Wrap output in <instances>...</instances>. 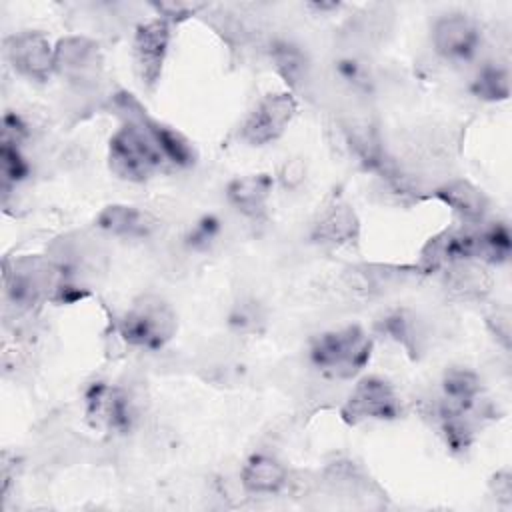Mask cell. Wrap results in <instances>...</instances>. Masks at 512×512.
I'll list each match as a JSON object with an SVG mask.
<instances>
[{
	"mask_svg": "<svg viewBox=\"0 0 512 512\" xmlns=\"http://www.w3.org/2000/svg\"><path fill=\"white\" fill-rule=\"evenodd\" d=\"M116 106L124 122L108 144L110 170L122 180L144 182L168 166V162L148 126L150 116L146 110L130 94H120Z\"/></svg>",
	"mask_w": 512,
	"mask_h": 512,
	"instance_id": "1",
	"label": "cell"
},
{
	"mask_svg": "<svg viewBox=\"0 0 512 512\" xmlns=\"http://www.w3.org/2000/svg\"><path fill=\"white\" fill-rule=\"evenodd\" d=\"M372 338L356 324L326 330L310 342V362L340 380L354 378L370 360Z\"/></svg>",
	"mask_w": 512,
	"mask_h": 512,
	"instance_id": "2",
	"label": "cell"
},
{
	"mask_svg": "<svg viewBox=\"0 0 512 512\" xmlns=\"http://www.w3.org/2000/svg\"><path fill=\"white\" fill-rule=\"evenodd\" d=\"M64 282V270L46 256H20L6 264L4 290L8 302L18 310H32L54 298Z\"/></svg>",
	"mask_w": 512,
	"mask_h": 512,
	"instance_id": "3",
	"label": "cell"
},
{
	"mask_svg": "<svg viewBox=\"0 0 512 512\" xmlns=\"http://www.w3.org/2000/svg\"><path fill=\"white\" fill-rule=\"evenodd\" d=\"M178 322L174 308L160 296H140L122 314L118 332L126 344L160 350L176 334Z\"/></svg>",
	"mask_w": 512,
	"mask_h": 512,
	"instance_id": "4",
	"label": "cell"
},
{
	"mask_svg": "<svg viewBox=\"0 0 512 512\" xmlns=\"http://www.w3.org/2000/svg\"><path fill=\"white\" fill-rule=\"evenodd\" d=\"M298 112L296 98L290 92L264 94L240 124V138L250 146L276 142Z\"/></svg>",
	"mask_w": 512,
	"mask_h": 512,
	"instance_id": "5",
	"label": "cell"
},
{
	"mask_svg": "<svg viewBox=\"0 0 512 512\" xmlns=\"http://www.w3.org/2000/svg\"><path fill=\"white\" fill-rule=\"evenodd\" d=\"M400 396L394 386L380 376H364L352 388L342 406V418L350 424L362 420H394L400 416Z\"/></svg>",
	"mask_w": 512,
	"mask_h": 512,
	"instance_id": "6",
	"label": "cell"
},
{
	"mask_svg": "<svg viewBox=\"0 0 512 512\" xmlns=\"http://www.w3.org/2000/svg\"><path fill=\"white\" fill-rule=\"evenodd\" d=\"M434 52L448 62H468L482 44L478 22L464 12H448L434 20L430 32Z\"/></svg>",
	"mask_w": 512,
	"mask_h": 512,
	"instance_id": "7",
	"label": "cell"
},
{
	"mask_svg": "<svg viewBox=\"0 0 512 512\" xmlns=\"http://www.w3.org/2000/svg\"><path fill=\"white\" fill-rule=\"evenodd\" d=\"M170 38H172L170 22L160 16L138 24L134 32V38H132L134 68L140 82L146 88H154L162 76Z\"/></svg>",
	"mask_w": 512,
	"mask_h": 512,
	"instance_id": "8",
	"label": "cell"
},
{
	"mask_svg": "<svg viewBox=\"0 0 512 512\" xmlns=\"http://www.w3.org/2000/svg\"><path fill=\"white\" fill-rule=\"evenodd\" d=\"M102 72L98 42L86 36H66L54 46V74L76 86H92Z\"/></svg>",
	"mask_w": 512,
	"mask_h": 512,
	"instance_id": "9",
	"label": "cell"
},
{
	"mask_svg": "<svg viewBox=\"0 0 512 512\" xmlns=\"http://www.w3.org/2000/svg\"><path fill=\"white\" fill-rule=\"evenodd\" d=\"M6 58L12 68L36 82H46L54 74V46L36 30H24L6 40Z\"/></svg>",
	"mask_w": 512,
	"mask_h": 512,
	"instance_id": "10",
	"label": "cell"
},
{
	"mask_svg": "<svg viewBox=\"0 0 512 512\" xmlns=\"http://www.w3.org/2000/svg\"><path fill=\"white\" fill-rule=\"evenodd\" d=\"M86 416L94 426H106L116 432H124L132 426L134 408L130 396L104 382H94L86 392Z\"/></svg>",
	"mask_w": 512,
	"mask_h": 512,
	"instance_id": "11",
	"label": "cell"
},
{
	"mask_svg": "<svg viewBox=\"0 0 512 512\" xmlns=\"http://www.w3.org/2000/svg\"><path fill=\"white\" fill-rule=\"evenodd\" d=\"M480 396V380L472 370L452 368L442 378V394L438 400L440 420L470 414Z\"/></svg>",
	"mask_w": 512,
	"mask_h": 512,
	"instance_id": "12",
	"label": "cell"
},
{
	"mask_svg": "<svg viewBox=\"0 0 512 512\" xmlns=\"http://www.w3.org/2000/svg\"><path fill=\"white\" fill-rule=\"evenodd\" d=\"M96 224L102 232H106L110 236L130 238V240L148 238L158 228L156 216H152L148 210L128 206V204L106 206L98 214Z\"/></svg>",
	"mask_w": 512,
	"mask_h": 512,
	"instance_id": "13",
	"label": "cell"
},
{
	"mask_svg": "<svg viewBox=\"0 0 512 512\" xmlns=\"http://www.w3.org/2000/svg\"><path fill=\"white\" fill-rule=\"evenodd\" d=\"M272 188H274V180L270 174L258 172V174L238 176L230 180V184L226 186V200L242 216L258 218L268 208Z\"/></svg>",
	"mask_w": 512,
	"mask_h": 512,
	"instance_id": "14",
	"label": "cell"
},
{
	"mask_svg": "<svg viewBox=\"0 0 512 512\" xmlns=\"http://www.w3.org/2000/svg\"><path fill=\"white\" fill-rule=\"evenodd\" d=\"M436 198L452 208L466 226H476L488 212L486 194L468 180H450L436 188Z\"/></svg>",
	"mask_w": 512,
	"mask_h": 512,
	"instance_id": "15",
	"label": "cell"
},
{
	"mask_svg": "<svg viewBox=\"0 0 512 512\" xmlns=\"http://www.w3.org/2000/svg\"><path fill=\"white\" fill-rule=\"evenodd\" d=\"M240 482L252 494H276L288 482V470L270 454H252L240 470Z\"/></svg>",
	"mask_w": 512,
	"mask_h": 512,
	"instance_id": "16",
	"label": "cell"
},
{
	"mask_svg": "<svg viewBox=\"0 0 512 512\" xmlns=\"http://www.w3.org/2000/svg\"><path fill=\"white\" fill-rule=\"evenodd\" d=\"M358 236V218L348 204L330 206L314 224L312 238L318 244L342 246Z\"/></svg>",
	"mask_w": 512,
	"mask_h": 512,
	"instance_id": "17",
	"label": "cell"
},
{
	"mask_svg": "<svg viewBox=\"0 0 512 512\" xmlns=\"http://www.w3.org/2000/svg\"><path fill=\"white\" fill-rule=\"evenodd\" d=\"M448 268V288L458 296H482L490 290V276L476 260L454 262Z\"/></svg>",
	"mask_w": 512,
	"mask_h": 512,
	"instance_id": "18",
	"label": "cell"
},
{
	"mask_svg": "<svg viewBox=\"0 0 512 512\" xmlns=\"http://www.w3.org/2000/svg\"><path fill=\"white\" fill-rule=\"evenodd\" d=\"M470 90L476 98L486 100V102H500L506 100L510 96V74L508 68L496 62H488L484 64L472 84Z\"/></svg>",
	"mask_w": 512,
	"mask_h": 512,
	"instance_id": "19",
	"label": "cell"
},
{
	"mask_svg": "<svg viewBox=\"0 0 512 512\" xmlns=\"http://www.w3.org/2000/svg\"><path fill=\"white\" fill-rule=\"evenodd\" d=\"M272 60L276 70L282 74V78L290 84V86H300L306 80V56L304 52L294 46L292 42L286 40H278L272 44Z\"/></svg>",
	"mask_w": 512,
	"mask_h": 512,
	"instance_id": "20",
	"label": "cell"
},
{
	"mask_svg": "<svg viewBox=\"0 0 512 512\" xmlns=\"http://www.w3.org/2000/svg\"><path fill=\"white\" fill-rule=\"evenodd\" d=\"M0 162H2V178H4L6 186L24 180L30 172V166L20 152V144H14V142L2 140Z\"/></svg>",
	"mask_w": 512,
	"mask_h": 512,
	"instance_id": "21",
	"label": "cell"
},
{
	"mask_svg": "<svg viewBox=\"0 0 512 512\" xmlns=\"http://www.w3.org/2000/svg\"><path fill=\"white\" fill-rule=\"evenodd\" d=\"M220 234V222L214 216H204L196 226L192 228L188 240L194 248H208Z\"/></svg>",
	"mask_w": 512,
	"mask_h": 512,
	"instance_id": "22",
	"label": "cell"
}]
</instances>
